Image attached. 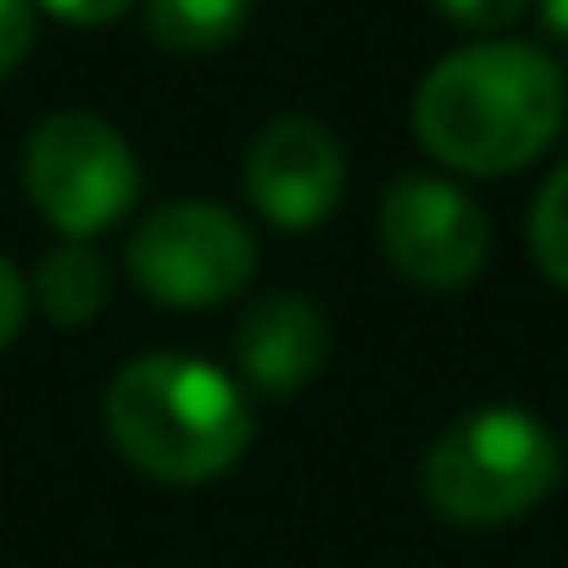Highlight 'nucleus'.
Segmentation results:
<instances>
[{"instance_id":"f257e3e1","label":"nucleus","mask_w":568,"mask_h":568,"mask_svg":"<svg viewBox=\"0 0 568 568\" xmlns=\"http://www.w3.org/2000/svg\"><path fill=\"white\" fill-rule=\"evenodd\" d=\"M413 129L424 151L457 173H518L562 129V73L540 45L479 40L429 68Z\"/></svg>"},{"instance_id":"f03ea898","label":"nucleus","mask_w":568,"mask_h":568,"mask_svg":"<svg viewBox=\"0 0 568 568\" xmlns=\"http://www.w3.org/2000/svg\"><path fill=\"white\" fill-rule=\"evenodd\" d=\"M106 429L140 474L201 485L245 457L256 418L245 390L223 368L179 352H151L118 368L106 390Z\"/></svg>"},{"instance_id":"7ed1b4c3","label":"nucleus","mask_w":568,"mask_h":568,"mask_svg":"<svg viewBox=\"0 0 568 568\" xmlns=\"http://www.w3.org/2000/svg\"><path fill=\"white\" fill-rule=\"evenodd\" d=\"M562 452L551 429L524 407H479L457 418L424 457V496L446 524L490 529L524 518L551 496Z\"/></svg>"},{"instance_id":"20e7f679","label":"nucleus","mask_w":568,"mask_h":568,"mask_svg":"<svg viewBox=\"0 0 568 568\" xmlns=\"http://www.w3.org/2000/svg\"><path fill=\"white\" fill-rule=\"evenodd\" d=\"M23 179L45 223L68 240H90L112 229L140 195L134 145L95 112H57L29 134Z\"/></svg>"},{"instance_id":"39448f33","label":"nucleus","mask_w":568,"mask_h":568,"mask_svg":"<svg viewBox=\"0 0 568 568\" xmlns=\"http://www.w3.org/2000/svg\"><path fill=\"white\" fill-rule=\"evenodd\" d=\"M129 273L156 307H217L251 284L256 240L212 201H173L140 217L129 240Z\"/></svg>"},{"instance_id":"423d86ee","label":"nucleus","mask_w":568,"mask_h":568,"mask_svg":"<svg viewBox=\"0 0 568 568\" xmlns=\"http://www.w3.org/2000/svg\"><path fill=\"white\" fill-rule=\"evenodd\" d=\"M379 245L396 273L424 291H457L490 256V223L468 190L435 173H407L385 190Z\"/></svg>"},{"instance_id":"0eeeda50","label":"nucleus","mask_w":568,"mask_h":568,"mask_svg":"<svg viewBox=\"0 0 568 568\" xmlns=\"http://www.w3.org/2000/svg\"><path fill=\"white\" fill-rule=\"evenodd\" d=\"M245 195L278 229H318L346 195V151L313 118H278L245 156Z\"/></svg>"},{"instance_id":"6e6552de","label":"nucleus","mask_w":568,"mask_h":568,"mask_svg":"<svg viewBox=\"0 0 568 568\" xmlns=\"http://www.w3.org/2000/svg\"><path fill=\"white\" fill-rule=\"evenodd\" d=\"M324 346H329L324 313L307 296H291V291L262 296L234 329L240 374L262 396H296L324 368Z\"/></svg>"},{"instance_id":"1a4fd4ad","label":"nucleus","mask_w":568,"mask_h":568,"mask_svg":"<svg viewBox=\"0 0 568 568\" xmlns=\"http://www.w3.org/2000/svg\"><path fill=\"white\" fill-rule=\"evenodd\" d=\"M29 302H40L51 324H68V329H73V324H90V318H101V307L112 302V273H106V262H101L90 245L68 240V245H57V251L34 267Z\"/></svg>"},{"instance_id":"9d476101","label":"nucleus","mask_w":568,"mask_h":568,"mask_svg":"<svg viewBox=\"0 0 568 568\" xmlns=\"http://www.w3.org/2000/svg\"><path fill=\"white\" fill-rule=\"evenodd\" d=\"M251 18V0H145V29L162 51H217Z\"/></svg>"},{"instance_id":"9b49d317","label":"nucleus","mask_w":568,"mask_h":568,"mask_svg":"<svg viewBox=\"0 0 568 568\" xmlns=\"http://www.w3.org/2000/svg\"><path fill=\"white\" fill-rule=\"evenodd\" d=\"M529 251H535V267L562 284L568 291V162L540 184L535 195V212H529Z\"/></svg>"},{"instance_id":"f8f14e48","label":"nucleus","mask_w":568,"mask_h":568,"mask_svg":"<svg viewBox=\"0 0 568 568\" xmlns=\"http://www.w3.org/2000/svg\"><path fill=\"white\" fill-rule=\"evenodd\" d=\"M440 18H452L457 29H474V34H501L513 29L524 12H529V0H435Z\"/></svg>"},{"instance_id":"ddd939ff","label":"nucleus","mask_w":568,"mask_h":568,"mask_svg":"<svg viewBox=\"0 0 568 568\" xmlns=\"http://www.w3.org/2000/svg\"><path fill=\"white\" fill-rule=\"evenodd\" d=\"M34 45V0H0V79L18 73Z\"/></svg>"},{"instance_id":"4468645a","label":"nucleus","mask_w":568,"mask_h":568,"mask_svg":"<svg viewBox=\"0 0 568 568\" xmlns=\"http://www.w3.org/2000/svg\"><path fill=\"white\" fill-rule=\"evenodd\" d=\"M23 318H29V284H23V273L7 256H0V352L18 341Z\"/></svg>"},{"instance_id":"2eb2a0df","label":"nucleus","mask_w":568,"mask_h":568,"mask_svg":"<svg viewBox=\"0 0 568 568\" xmlns=\"http://www.w3.org/2000/svg\"><path fill=\"white\" fill-rule=\"evenodd\" d=\"M40 7L51 12V18H62V23H79V29H95V23H112V18H123L134 0H40Z\"/></svg>"},{"instance_id":"dca6fc26","label":"nucleus","mask_w":568,"mask_h":568,"mask_svg":"<svg viewBox=\"0 0 568 568\" xmlns=\"http://www.w3.org/2000/svg\"><path fill=\"white\" fill-rule=\"evenodd\" d=\"M535 7H540V23H546V34L568 40V0H535Z\"/></svg>"}]
</instances>
